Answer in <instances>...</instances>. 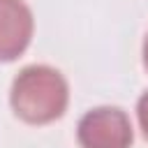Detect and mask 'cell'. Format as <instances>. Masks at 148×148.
I'll use <instances>...</instances> for the list:
<instances>
[{
	"mask_svg": "<svg viewBox=\"0 0 148 148\" xmlns=\"http://www.w3.org/2000/svg\"><path fill=\"white\" fill-rule=\"evenodd\" d=\"M9 102L21 120L30 125H46L65 113L69 88L58 69L49 65H28L16 74Z\"/></svg>",
	"mask_w": 148,
	"mask_h": 148,
	"instance_id": "obj_1",
	"label": "cell"
},
{
	"mask_svg": "<svg viewBox=\"0 0 148 148\" xmlns=\"http://www.w3.org/2000/svg\"><path fill=\"white\" fill-rule=\"evenodd\" d=\"M81 148H130L132 123L118 106H97L83 113L76 127Z\"/></svg>",
	"mask_w": 148,
	"mask_h": 148,
	"instance_id": "obj_2",
	"label": "cell"
},
{
	"mask_svg": "<svg viewBox=\"0 0 148 148\" xmlns=\"http://www.w3.org/2000/svg\"><path fill=\"white\" fill-rule=\"evenodd\" d=\"M32 12L23 0H0V62L16 60L30 44Z\"/></svg>",
	"mask_w": 148,
	"mask_h": 148,
	"instance_id": "obj_3",
	"label": "cell"
},
{
	"mask_svg": "<svg viewBox=\"0 0 148 148\" xmlns=\"http://www.w3.org/2000/svg\"><path fill=\"white\" fill-rule=\"evenodd\" d=\"M136 116H139V125L143 130V136L148 139V90L139 97V104H136Z\"/></svg>",
	"mask_w": 148,
	"mask_h": 148,
	"instance_id": "obj_4",
	"label": "cell"
},
{
	"mask_svg": "<svg viewBox=\"0 0 148 148\" xmlns=\"http://www.w3.org/2000/svg\"><path fill=\"white\" fill-rule=\"evenodd\" d=\"M143 65L148 69V32H146V39H143Z\"/></svg>",
	"mask_w": 148,
	"mask_h": 148,
	"instance_id": "obj_5",
	"label": "cell"
}]
</instances>
